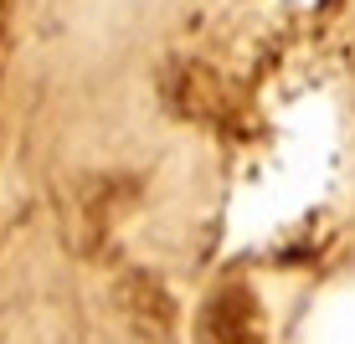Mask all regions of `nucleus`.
<instances>
[{"mask_svg":"<svg viewBox=\"0 0 355 344\" xmlns=\"http://www.w3.org/2000/svg\"><path fill=\"white\" fill-rule=\"evenodd\" d=\"M191 334H196V344H268V309L252 293V282L222 278L201 298Z\"/></svg>","mask_w":355,"mask_h":344,"instance_id":"1","label":"nucleus"},{"mask_svg":"<svg viewBox=\"0 0 355 344\" xmlns=\"http://www.w3.org/2000/svg\"><path fill=\"white\" fill-rule=\"evenodd\" d=\"M10 16H16V0H0V46H6V36H10Z\"/></svg>","mask_w":355,"mask_h":344,"instance_id":"3","label":"nucleus"},{"mask_svg":"<svg viewBox=\"0 0 355 344\" xmlns=\"http://www.w3.org/2000/svg\"><path fill=\"white\" fill-rule=\"evenodd\" d=\"M119 303H124L129 324L139 329L144 339L165 344L170 334H175V303H170V293H165V288H160L155 278L134 273V278L124 282V293H119Z\"/></svg>","mask_w":355,"mask_h":344,"instance_id":"2","label":"nucleus"}]
</instances>
